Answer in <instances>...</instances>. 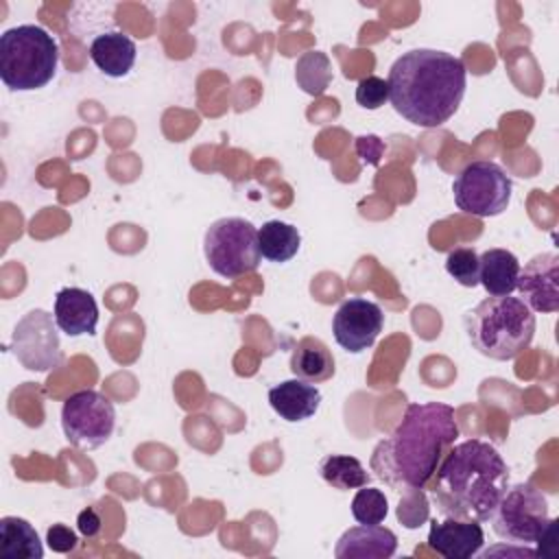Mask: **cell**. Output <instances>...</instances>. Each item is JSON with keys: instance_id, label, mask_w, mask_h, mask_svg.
Segmentation results:
<instances>
[{"instance_id": "cell-19", "label": "cell", "mask_w": 559, "mask_h": 559, "mask_svg": "<svg viewBox=\"0 0 559 559\" xmlns=\"http://www.w3.org/2000/svg\"><path fill=\"white\" fill-rule=\"evenodd\" d=\"M480 260V280L489 297H507L518 288L520 260L507 249H487Z\"/></svg>"}, {"instance_id": "cell-11", "label": "cell", "mask_w": 559, "mask_h": 559, "mask_svg": "<svg viewBox=\"0 0 559 559\" xmlns=\"http://www.w3.org/2000/svg\"><path fill=\"white\" fill-rule=\"evenodd\" d=\"M384 328V312L376 301L365 297L345 299L332 319L334 341L349 354L371 347Z\"/></svg>"}, {"instance_id": "cell-1", "label": "cell", "mask_w": 559, "mask_h": 559, "mask_svg": "<svg viewBox=\"0 0 559 559\" xmlns=\"http://www.w3.org/2000/svg\"><path fill=\"white\" fill-rule=\"evenodd\" d=\"M456 437L459 424L450 404H411L395 430L373 448L371 469L395 491H421Z\"/></svg>"}, {"instance_id": "cell-6", "label": "cell", "mask_w": 559, "mask_h": 559, "mask_svg": "<svg viewBox=\"0 0 559 559\" xmlns=\"http://www.w3.org/2000/svg\"><path fill=\"white\" fill-rule=\"evenodd\" d=\"M203 253L210 269L225 280L251 273L262 260L258 229L253 223L238 216L218 218L205 231Z\"/></svg>"}, {"instance_id": "cell-22", "label": "cell", "mask_w": 559, "mask_h": 559, "mask_svg": "<svg viewBox=\"0 0 559 559\" xmlns=\"http://www.w3.org/2000/svg\"><path fill=\"white\" fill-rule=\"evenodd\" d=\"M319 474L330 487H334L338 491L360 489V487L369 485V478H371L369 472L362 467V463L349 454L323 456L319 463Z\"/></svg>"}, {"instance_id": "cell-15", "label": "cell", "mask_w": 559, "mask_h": 559, "mask_svg": "<svg viewBox=\"0 0 559 559\" xmlns=\"http://www.w3.org/2000/svg\"><path fill=\"white\" fill-rule=\"evenodd\" d=\"M57 328L66 332L68 336H83V334H94L98 325V306L92 293L83 288H61L55 297V308H52Z\"/></svg>"}, {"instance_id": "cell-18", "label": "cell", "mask_w": 559, "mask_h": 559, "mask_svg": "<svg viewBox=\"0 0 559 559\" xmlns=\"http://www.w3.org/2000/svg\"><path fill=\"white\" fill-rule=\"evenodd\" d=\"M290 371L306 382H325L334 376V356L330 347L317 336H304L295 343L290 354Z\"/></svg>"}, {"instance_id": "cell-8", "label": "cell", "mask_w": 559, "mask_h": 559, "mask_svg": "<svg viewBox=\"0 0 559 559\" xmlns=\"http://www.w3.org/2000/svg\"><path fill=\"white\" fill-rule=\"evenodd\" d=\"M511 177L487 159L469 162L452 183L456 207L478 218L502 214L511 201Z\"/></svg>"}, {"instance_id": "cell-7", "label": "cell", "mask_w": 559, "mask_h": 559, "mask_svg": "<svg viewBox=\"0 0 559 559\" xmlns=\"http://www.w3.org/2000/svg\"><path fill=\"white\" fill-rule=\"evenodd\" d=\"M489 520L493 524V533L507 544L515 546L537 544L542 533L552 522L544 493L531 483L507 487Z\"/></svg>"}, {"instance_id": "cell-9", "label": "cell", "mask_w": 559, "mask_h": 559, "mask_svg": "<svg viewBox=\"0 0 559 559\" xmlns=\"http://www.w3.org/2000/svg\"><path fill=\"white\" fill-rule=\"evenodd\" d=\"M66 439L79 450H94L109 441L116 428V408L109 397L94 389L72 393L61 406Z\"/></svg>"}, {"instance_id": "cell-23", "label": "cell", "mask_w": 559, "mask_h": 559, "mask_svg": "<svg viewBox=\"0 0 559 559\" xmlns=\"http://www.w3.org/2000/svg\"><path fill=\"white\" fill-rule=\"evenodd\" d=\"M295 79L304 92L319 96L332 81L330 59L319 50L301 55L295 66Z\"/></svg>"}, {"instance_id": "cell-16", "label": "cell", "mask_w": 559, "mask_h": 559, "mask_svg": "<svg viewBox=\"0 0 559 559\" xmlns=\"http://www.w3.org/2000/svg\"><path fill=\"white\" fill-rule=\"evenodd\" d=\"M269 404L284 421H306L321 406V391L301 378L284 380L269 389Z\"/></svg>"}, {"instance_id": "cell-26", "label": "cell", "mask_w": 559, "mask_h": 559, "mask_svg": "<svg viewBox=\"0 0 559 559\" xmlns=\"http://www.w3.org/2000/svg\"><path fill=\"white\" fill-rule=\"evenodd\" d=\"M389 100V83L380 76H365L356 85V103L365 109H380Z\"/></svg>"}, {"instance_id": "cell-2", "label": "cell", "mask_w": 559, "mask_h": 559, "mask_svg": "<svg viewBox=\"0 0 559 559\" xmlns=\"http://www.w3.org/2000/svg\"><path fill=\"white\" fill-rule=\"evenodd\" d=\"M386 83L389 100L402 118L435 129L456 114L465 96L467 70L450 52L413 48L393 61Z\"/></svg>"}, {"instance_id": "cell-27", "label": "cell", "mask_w": 559, "mask_h": 559, "mask_svg": "<svg viewBox=\"0 0 559 559\" xmlns=\"http://www.w3.org/2000/svg\"><path fill=\"white\" fill-rule=\"evenodd\" d=\"M46 544H48L50 550L66 555V552H72V550L76 548L79 539H76V533H74L70 526H66V524H52V526L46 531Z\"/></svg>"}, {"instance_id": "cell-24", "label": "cell", "mask_w": 559, "mask_h": 559, "mask_svg": "<svg viewBox=\"0 0 559 559\" xmlns=\"http://www.w3.org/2000/svg\"><path fill=\"white\" fill-rule=\"evenodd\" d=\"M389 513V500L382 489L360 487L352 498V515L358 524H382Z\"/></svg>"}, {"instance_id": "cell-20", "label": "cell", "mask_w": 559, "mask_h": 559, "mask_svg": "<svg viewBox=\"0 0 559 559\" xmlns=\"http://www.w3.org/2000/svg\"><path fill=\"white\" fill-rule=\"evenodd\" d=\"M0 557L2 559H41L44 546L35 526L17 515L0 520Z\"/></svg>"}, {"instance_id": "cell-5", "label": "cell", "mask_w": 559, "mask_h": 559, "mask_svg": "<svg viewBox=\"0 0 559 559\" xmlns=\"http://www.w3.org/2000/svg\"><path fill=\"white\" fill-rule=\"evenodd\" d=\"M59 63L55 37L35 24H22L0 35V79L13 92L39 90L52 81Z\"/></svg>"}, {"instance_id": "cell-10", "label": "cell", "mask_w": 559, "mask_h": 559, "mask_svg": "<svg viewBox=\"0 0 559 559\" xmlns=\"http://www.w3.org/2000/svg\"><path fill=\"white\" fill-rule=\"evenodd\" d=\"M11 352L31 371H50L61 365V347L55 314L46 310L26 312L13 328Z\"/></svg>"}, {"instance_id": "cell-21", "label": "cell", "mask_w": 559, "mask_h": 559, "mask_svg": "<svg viewBox=\"0 0 559 559\" xmlns=\"http://www.w3.org/2000/svg\"><path fill=\"white\" fill-rule=\"evenodd\" d=\"M258 247L260 255L269 262H288L297 255L301 247V236L295 225L284 221H266L258 229Z\"/></svg>"}, {"instance_id": "cell-4", "label": "cell", "mask_w": 559, "mask_h": 559, "mask_svg": "<svg viewBox=\"0 0 559 559\" xmlns=\"http://www.w3.org/2000/svg\"><path fill=\"white\" fill-rule=\"evenodd\" d=\"M474 349L491 360L520 356L535 336V314L520 297H487L465 314Z\"/></svg>"}, {"instance_id": "cell-14", "label": "cell", "mask_w": 559, "mask_h": 559, "mask_svg": "<svg viewBox=\"0 0 559 559\" xmlns=\"http://www.w3.org/2000/svg\"><path fill=\"white\" fill-rule=\"evenodd\" d=\"M397 550V537L380 524H358L347 528L334 548L338 559H389Z\"/></svg>"}, {"instance_id": "cell-13", "label": "cell", "mask_w": 559, "mask_h": 559, "mask_svg": "<svg viewBox=\"0 0 559 559\" xmlns=\"http://www.w3.org/2000/svg\"><path fill=\"white\" fill-rule=\"evenodd\" d=\"M428 546L445 559H472L485 546V533L476 520H435L430 522Z\"/></svg>"}, {"instance_id": "cell-17", "label": "cell", "mask_w": 559, "mask_h": 559, "mask_svg": "<svg viewBox=\"0 0 559 559\" xmlns=\"http://www.w3.org/2000/svg\"><path fill=\"white\" fill-rule=\"evenodd\" d=\"M135 41L118 31L96 35L90 44L92 63L107 76L120 79L127 76L135 63Z\"/></svg>"}, {"instance_id": "cell-12", "label": "cell", "mask_w": 559, "mask_h": 559, "mask_svg": "<svg viewBox=\"0 0 559 559\" xmlns=\"http://www.w3.org/2000/svg\"><path fill=\"white\" fill-rule=\"evenodd\" d=\"M520 299L533 310V312H557L559 310V255L537 253L526 262L524 269H520L518 288Z\"/></svg>"}, {"instance_id": "cell-25", "label": "cell", "mask_w": 559, "mask_h": 559, "mask_svg": "<svg viewBox=\"0 0 559 559\" xmlns=\"http://www.w3.org/2000/svg\"><path fill=\"white\" fill-rule=\"evenodd\" d=\"M445 271L450 277H454L461 286L474 288L480 280V260L478 253L469 247L452 249L445 258Z\"/></svg>"}, {"instance_id": "cell-3", "label": "cell", "mask_w": 559, "mask_h": 559, "mask_svg": "<svg viewBox=\"0 0 559 559\" xmlns=\"http://www.w3.org/2000/svg\"><path fill=\"white\" fill-rule=\"evenodd\" d=\"M428 485L439 513L487 522L509 487V467L491 443L467 439L450 448Z\"/></svg>"}, {"instance_id": "cell-28", "label": "cell", "mask_w": 559, "mask_h": 559, "mask_svg": "<svg viewBox=\"0 0 559 559\" xmlns=\"http://www.w3.org/2000/svg\"><path fill=\"white\" fill-rule=\"evenodd\" d=\"M100 526H103L100 515H98L96 509H92V507H85V509L76 515V528H79V533H81L83 537H87V539H94V537L100 533Z\"/></svg>"}]
</instances>
